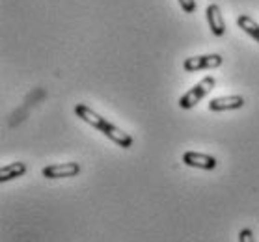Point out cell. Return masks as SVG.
<instances>
[{"label":"cell","mask_w":259,"mask_h":242,"mask_svg":"<svg viewBox=\"0 0 259 242\" xmlns=\"http://www.w3.org/2000/svg\"><path fill=\"white\" fill-rule=\"evenodd\" d=\"M75 114H77L82 121H86V123L92 125L94 129L99 130L101 134H105L108 140H112L119 148L129 149L131 146H133V136H131L129 132H125V130H121L114 123H110L108 119L99 116L95 110H92V108L86 107V105H77V107H75Z\"/></svg>","instance_id":"obj_1"},{"label":"cell","mask_w":259,"mask_h":242,"mask_svg":"<svg viewBox=\"0 0 259 242\" xmlns=\"http://www.w3.org/2000/svg\"><path fill=\"white\" fill-rule=\"evenodd\" d=\"M214 84H217V80H214V77H205L201 78L200 82L194 84L192 88L187 91V93L183 95L181 99H179V107L183 108V110H190V108H194L200 101H203L207 97V95L211 93L212 89H214Z\"/></svg>","instance_id":"obj_2"},{"label":"cell","mask_w":259,"mask_h":242,"mask_svg":"<svg viewBox=\"0 0 259 242\" xmlns=\"http://www.w3.org/2000/svg\"><path fill=\"white\" fill-rule=\"evenodd\" d=\"M222 56L220 54H201V56H192V58L185 60V71L194 73V71H201V69H217L222 65Z\"/></svg>","instance_id":"obj_3"},{"label":"cell","mask_w":259,"mask_h":242,"mask_svg":"<svg viewBox=\"0 0 259 242\" xmlns=\"http://www.w3.org/2000/svg\"><path fill=\"white\" fill-rule=\"evenodd\" d=\"M43 177L47 179H65L75 177L80 173V164L77 162H65V164H49L43 168Z\"/></svg>","instance_id":"obj_4"},{"label":"cell","mask_w":259,"mask_h":242,"mask_svg":"<svg viewBox=\"0 0 259 242\" xmlns=\"http://www.w3.org/2000/svg\"><path fill=\"white\" fill-rule=\"evenodd\" d=\"M242 107H244L242 95H224V97H214L209 101L211 112H228V110H239Z\"/></svg>","instance_id":"obj_5"},{"label":"cell","mask_w":259,"mask_h":242,"mask_svg":"<svg viewBox=\"0 0 259 242\" xmlns=\"http://www.w3.org/2000/svg\"><path fill=\"white\" fill-rule=\"evenodd\" d=\"M183 164L190 166V168H200V170L211 171L218 166V160L212 155L207 153H196V151H189L183 155Z\"/></svg>","instance_id":"obj_6"},{"label":"cell","mask_w":259,"mask_h":242,"mask_svg":"<svg viewBox=\"0 0 259 242\" xmlns=\"http://www.w3.org/2000/svg\"><path fill=\"white\" fill-rule=\"evenodd\" d=\"M207 23H209V28L217 37H222L226 34V23L218 4H209L207 6Z\"/></svg>","instance_id":"obj_7"},{"label":"cell","mask_w":259,"mask_h":242,"mask_svg":"<svg viewBox=\"0 0 259 242\" xmlns=\"http://www.w3.org/2000/svg\"><path fill=\"white\" fill-rule=\"evenodd\" d=\"M26 173V164L24 162H13V164H6L0 168V181L6 183L12 179H17Z\"/></svg>","instance_id":"obj_8"},{"label":"cell","mask_w":259,"mask_h":242,"mask_svg":"<svg viewBox=\"0 0 259 242\" xmlns=\"http://www.w3.org/2000/svg\"><path fill=\"white\" fill-rule=\"evenodd\" d=\"M237 24H239V28L244 30L248 36L253 37V39L259 43V23L257 21H253L250 15H239V17H237Z\"/></svg>","instance_id":"obj_9"},{"label":"cell","mask_w":259,"mask_h":242,"mask_svg":"<svg viewBox=\"0 0 259 242\" xmlns=\"http://www.w3.org/2000/svg\"><path fill=\"white\" fill-rule=\"evenodd\" d=\"M179 6L185 13H194L196 12V0H179Z\"/></svg>","instance_id":"obj_10"},{"label":"cell","mask_w":259,"mask_h":242,"mask_svg":"<svg viewBox=\"0 0 259 242\" xmlns=\"http://www.w3.org/2000/svg\"><path fill=\"white\" fill-rule=\"evenodd\" d=\"M239 242H255L253 240L252 229H241V233H239Z\"/></svg>","instance_id":"obj_11"}]
</instances>
